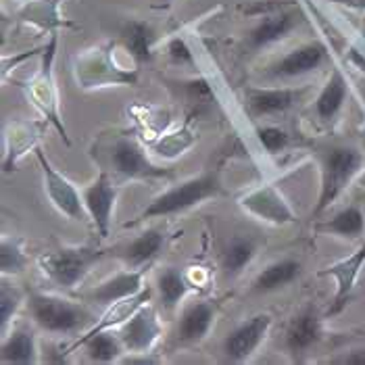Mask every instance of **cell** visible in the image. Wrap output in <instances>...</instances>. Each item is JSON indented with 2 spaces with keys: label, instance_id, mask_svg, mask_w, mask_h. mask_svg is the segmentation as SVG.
Listing matches in <instances>:
<instances>
[{
  "label": "cell",
  "instance_id": "cell-36",
  "mask_svg": "<svg viewBox=\"0 0 365 365\" xmlns=\"http://www.w3.org/2000/svg\"><path fill=\"white\" fill-rule=\"evenodd\" d=\"M184 88L188 90L190 98H195L198 103L213 101V88H211V84L205 78H192V80L184 82Z\"/></svg>",
  "mask_w": 365,
  "mask_h": 365
},
{
  "label": "cell",
  "instance_id": "cell-28",
  "mask_svg": "<svg viewBox=\"0 0 365 365\" xmlns=\"http://www.w3.org/2000/svg\"><path fill=\"white\" fill-rule=\"evenodd\" d=\"M155 290L159 294L161 307L171 313L175 307H180V303L186 299V294H190L195 290V286H192V282L188 280V276L184 274V269L163 267L157 274Z\"/></svg>",
  "mask_w": 365,
  "mask_h": 365
},
{
  "label": "cell",
  "instance_id": "cell-1",
  "mask_svg": "<svg viewBox=\"0 0 365 365\" xmlns=\"http://www.w3.org/2000/svg\"><path fill=\"white\" fill-rule=\"evenodd\" d=\"M28 313L36 328L53 336H76L84 334L98 319L82 303L69 299L46 294V292H28Z\"/></svg>",
  "mask_w": 365,
  "mask_h": 365
},
{
  "label": "cell",
  "instance_id": "cell-31",
  "mask_svg": "<svg viewBox=\"0 0 365 365\" xmlns=\"http://www.w3.org/2000/svg\"><path fill=\"white\" fill-rule=\"evenodd\" d=\"M29 257L26 253L24 240L17 236H2L0 240V272L2 278L19 276L28 269Z\"/></svg>",
  "mask_w": 365,
  "mask_h": 365
},
{
  "label": "cell",
  "instance_id": "cell-39",
  "mask_svg": "<svg viewBox=\"0 0 365 365\" xmlns=\"http://www.w3.org/2000/svg\"><path fill=\"white\" fill-rule=\"evenodd\" d=\"M359 186H361V188H365V168H364V171H361V175H359Z\"/></svg>",
  "mask_w": 365,
  "mask_h": 365
},
{
  "label": "cell",
  "instance_id": "cell-34",
  "mask_svg": "<svg viewBox=\"0 0 365 365\" xmlns=\"http://www.w3.org/2000/svg\"><path fill=\"white\" fill-rule=\"evenodd\" d=\"M257 138L269 155L280 153L290 144V134L286 130L278 128V125H259L257 128Z\"/></svg>",
  "mask_w": 365,
  "mask_h": 365
},
{
  "label": "cell",
  "instance_id": "cell-13",
  "mask_svg": "<svg viewBox=\"0 0 365 365\" xmlns=\"http://www.w3.org/2000/svg\"><path fill=\"white\" fill-rule=\"evenodd\" d=\"M111 165L115 173L130 178V180H155L165 178L169 171L161 165H155L144 148L132 138H119L111 148Z\"/></svg>",
  "mask_w": 365,
  "mask_h": 365
},
{
  "label": "cell",
  "instance_id": "cell-21",
  "mask_svg": "<svg viewBox=\"0 0 365 365\" xmlns=\"http://www.w3.org/2000/svg\"><path fill=\"white\" fill-rule=\"evenodd\" d=\"M215 317H217V309L211 301L197 299V301L188 303L178 322V340L186 342V344L200 342L202 338L209 336V332L215 324Z\"/></svg>",
  "mask_w": 365,
  "mask_h": 365
},
{
  "label": "cell",
  "instance_id": "cell-9",
  "mask_svg": "<svg viewBox=\"0 0 365 365\" xmlns=\"http://www.w3.org/2000/svg\"><path fill=\"white\" fill-rule=\"evenodd\" d=\"M328 61H330L328 46L319 40H311V42H303L297 48L288 51L280 58H276L265 69V78L272 82L303 78V76H309V73H315L317 69H322Z\"/></svg>",
  "mask_w": 365,
  "mask_h": 365
},
{
  "label": "cell",
  "instance_id": "cell-3",
  "mask_svg": "<svg viewBox=\"0 0 365 365\" xmlns=\"http://www.w3.org/2000/svg\"><path fill=\"white\" fill-rule=\"evenodd\" d=\"M222 192V182L215 171H205L200 175L188 178L175 186L168 188L159 197H155L144 209L142 213L134 220V224H140L146 220H161L169 215L184 213L192 207L202 205L209 198H215Z\"/></svg>",
  "mask_w": 365,
  "mask_h": 365
},
{
  "label": "cell",
  "instance_id": "cell-2",
  "mask_svg": "<svg viewBox=\"0 0 365 365\" xmlns=\"http://www.w3.org/2000/svg\"><path fill=\"white\" fill-rule=\"evenodd\" d=\"M365 159L364 155L353 146H330L319 157L322 182H319V197L313 207V217L324 215L342 192L351 186L355 178L361 175Z\"/></svg>",
  "mask_w": 365,
  "mask_h": 365
},
{
  "label": "cell",
  "instance_id": "cell-35",
  "mask_svg": "<svg viewBox=\"0 0 365 365\" xmlns=\"http://www.w3.org/2000/svg\"><path fill=\"white\" fill-rule=\"evenodd\" d=\"M165 53H168L169 61L173 65H180V67H195L197 65V58H195V53L192 48L188 46V42L180 36L171 38L165 46Z\"/></svg>",
  "mask_w": 365,
  "mask_h": 365
},
{
  "label": "cell",
  "instance_id": "cell-11",
  "mask_svg": "<svg viewBox=\"0 0 365 365\" xmlns=\"http://www.w3.org/2000/svg\"><path fill=\"white\" fill-rule=\"evenodd\" d=\"M324 336V319L319 309L309 303L288 322L284 344L292 364H305L311 349Z\"/></svg>",
  "mask_w": 365,
  "mask_h": 365
},
{
  "label": "cell",
  "instance_id": "cell-38",
  "mask_svg": "<svg viewBox=\"0 0 365 365\" xmlns=\"http://www.w3.org/2000/svg\"><path fill=\"white\" fill-rule=\"evenodd\" d=\"M171 4H173V0H150L153 9H168Z\"/></svg>",
  "mask_w": 365,
  "mask_h": 365
},
{
  "label": "cell",
  "instance_id": "cell-25",
  "mask_svg": "<svg viewBox=\"0 0 365 365\" xmlns=\"http://www.w3.org/2000/svg\"><path fill=\"white\" fill-rule=\"evenodd\" d=\"M349 98V84L342 76L340 69H334L328 78V82L319 90L315 103H313V111L315 117L322 123H332L336 121V117L342 111L344 103Z\"/></svg>",
  "mask_w": 365,
  "mask_h": 365
},
{
  "label": "cell",
  "instance_id": "cell-19",
  "mask_svg": "<svg viewBox=\"0 0 365 365\" xmlns=\"http://www.w3.org/2000/svg\"><path fill=\"white\" fill-rule=\"evenodd\" d=\"M303 90L301 88H251L247 92V109L253 117H272L292 109Z\"/></svg>",
  "mask_w": 365,
  "mask_h": 365
},
{
  "label": "cell",
  "instance_id": "cell-20",
  "mask_svg": "<svg viewBox=\"0 0 365 365\" xmlns=\"http://www.w3.org/2000/svg\"><path fill=\"white\" fill-rule=\"evenodd\" d=\"M0 361L4 365H34L40 364V349L34 328L19 324L2 336Z\"/></svg>",
  "mask_w": 365,
  "mask_h": 365
},
{
  "label": "cell",
  "instance_id": "cell-22",
  "mask_svg": "<svg viewBox=\"0 0 365 365\" xmlns=\"http://www.w3.org/2000/svg\"><path fill=\"white\" fill-rule=\"evenodd\" d=\"M165 240H168L165 227H148L119 251V259L130 269H142L150 265L153 259H157V255L163 251Z\"/></svg>",
  "mask_w": 365,
  "mask_h": 365
},
{
  "label": "cell",
  "instance_id": "cell-30",
  "mask_svg": "<svg viewBox=\"0 0 365 365\" xmlns=\"http://www.w3.org/2000/svg\"><path fill=\"white\" fill-rule=\"evenodd\" d=\"M78 349H84L86 359L90 364H117L121 361V357L128 353L123 342H121V336L115 334L113 330H107V332H98L94 336L86 338L78 344ZM76 349V351H78Z\"/></svg>",
  "mask_w": 365,
  "mask_h": 365
},
{
  "label": "cell",
  "instance_id": "cell-18",
  "mask_svg": "<svg viewBox=\"0 0 365 365\" xmlns=\"http://www.w3.org/2000/svg\"><path fill=\"white\" fill-rule=\"evenodd\" d=\"M144 278H146V267H142V269H130L128 267L125 272H119V274L107 278L105 282H101L94 290H90L88 299L92 303H96V305L109 307V305L121 301V299L138 294L142 288L146 286Z\"/></svg>",
  "mask_w": 365,
  "mask_h": 365
},
{
  "label": "cell",
  "instance_id": "cell-16",
  "mask_svg": "<svg viewBox=\"0 0 365 365\" xmlns=\"http://www.w3.org/2000/svg\"><path fill=\"white\" fill-rule=\"evenodd\" d=\"M364 265L365 242L351 257H346V259H342V261H338L334 265H330V267L319 272V276H328V278H332V280L336 282V292H334V301H332V307H330V315H336V313H340L349 305Z\"/></svg>",
  "mask_w": 365,
  "mask_h": 365
},
{
  "label": "cell",
  "instance_id": "cell-33",
  "mask_svg": "<svg viewBox=\"0 0 365 365\" xmlns=\"http://www.w3.org/2000/svg\"><path fill=\"white\" fill-rule=\"evenodd\" d=\"M56 0H34L28 2L21 11V19L38 24L40 28L51 29L61 26L58 21V13H56Z\"/></svg>",
  "mask_w": 365,
  "mask_h": 365
},
{
  "label": "cell",
  "instance_id": "cell-27",
  "mask_svg": "<svg viewBox=\"0 0 365 365\" xmlns=\"http://www.w3.org/2000/svg\"><path fill=\"white\" fill-rule=\"evenodd\" d=\"M40 138V130L38 125L28 123V121H19L15 125H11L9 132H4V157H2V171L11 173L15 171L17 161L28 153L29 148L36 146V142Z\"/></svg>",
  "mask_w": 365,
  "mask_h": 365
},
{
  "label": "cell",
  "instance_id": "cell-12",
  "mask_svg": "<svg viewBox=\"0 0 365 365\" xmlns=\"http://www.w3.org/2000/svg\"><path fill=\"white\" fill-rule=\"evenodd\" d=\"M82 197H84L88 217L96 227L98 236L107 238L111 232L113 211H115V202H117V186L113 184L109 173L107 171L98 173V178L94 182H90L82 190Z\"/></svg>",
  "mask_w": 365,
  "mask_h": 365
},
{
  "label": "cell",
  "instance_id": "cell-6",
  "mask_svg": "<svg viewBox=\"0 0 365 365\" xmlns=\"http://www.w3.org/2000/svg\"><path fill=\"white\" fill-rule=\"evenodd\" d=\"M78 82L82 88H105V86H136L138 71L136 69H121L113 61L111 46H101L88 51L78 58Z\"/></svg>",
  "mask_w": 365,
  "mask_h": 365
},
{
  "label": "cell",
  "instance_id": "cell-37",
  "mask_svg": "<svg viewBox=\"0 0 365 365\" xmlns=\"http://www.w3.org/2000/svg\"><path fill=\"white\" fill-rule=\"evenodd\" d=\"M330 364L334 365H365V346H357V349H349L338 353L336 357L330 359Z\"/></svg>",
  "mask_w": 365,
  "mask_h": 365
},
{
  "label": "cell",
  "instance_id": "cell-4",
  "mask_svg": "<svg viewBox=\"0 0 365 365\" xmlns=\"http://www.w3.org/2000/svg\"><path fill=\"white\" fill-rule=\"evenodd\" d=\"M105 251L94 247H63L40 257V269L61 290H73L105 259Z\"/></svg>",
  "mask_w": 365,
  "mask_h": 365
},
{
  "label": "cell",
  "instance_id": "cell-29",
  "mask_svg": "<svg viewBox=\"0 0 365 365\" xmlns=\"http://www.w3.org/2000/svg\"><path fill=\"white\" fill-rule=\"evenodd\" d=\"M319 234H330L344 240H357L365 234V213L359 205H346L336 211L330 220L315 227Z\"/></svg>",
  "mask_w": 365,
  "mask_h": 365
},
{
  "label": "cell",
  "instance_id": "cell-23",
  "mask_svg": "<svg viewBox=\"0 0 365 365\" xmlns=\"http://www.w3.org/2000/svg\"><path fill=\"white\" fill-rule=\"evenodd\" d=\"M119 42L136 63H148L153 58V46L157 42V34L148 21L130 17L119 28Z\"/></svg>",
  "mask_w": 365,
  "mask_h": 365
},
{
  "label": "cell",
  "instance_id": "cell-14",
  "mask_svg": "<svg viewBox=\"0 0 365 365\" xmlns=\"http://www.w3.org/2000/svg\"><path fill=\"white\" fill-rule=\"evenodd\" d=\"M119 336L128 353H148L163 336V326L157 309L148 303L138 309L121 328Z\"/></svg>",
  "mask_w": 365,
  "mask_h": 365
},
{
  "label": "cell",
  "instance_id": "cell-15",
  "mask_svg": "<svg viewBox=\"0 0 365 365\" xmlns=\"http://www.w3.org/2000/svg\"><path fill=\"white\" fill-rule=\"evenodd\" d=\"M240 207L253 215L261 222H267V224L274 225H286L294 222V211L292 207L288 205V200L282 197V192L272 186V184H265V186H259L251 190L249 195L240 198Z\"/></svg>",
  "mask_w": 365,
  "mask_h": 365
},
{
  "label": "cell",
  "instance_id": "cell-8",
  "mask_svg": "<svg viewBox=\"0 0 365 365\" xmlns=\"http://www.w3.org/2000/svg\"><path fill=\"white\" fill-rule=\"evenodd\" d=\"M36 157L42 169V180H44V192L48 200L53 202L58 213H63L65 217H69L71 222L84 224L88 222V211H86L84 197L82 192L61 173L53 168V163L46 159V155L42 153V148H36Z\"/></svg>",
  "mask_w": 365,
  "mask_h": 365
},
{
  "label": "cell",
  "instance_id": "cell-10",
  "mask_svg": "<svg viewBox=\"0 0 365 365\" xmlns=\"http://www.w3.org/2000/svg\"><path fill=\"white\" fill-rule=\"evenodd\" d=\"M301 24H303V15L297 4H290L276 13L263 15V17H259V21L253 28L249 29L242 48H245V53L249 51V55L261 53L282 40H286Z\"/></svg>",
  "mask_w": 365,
  "mask_h": 365
},
{
  "label": "cell",
  "instance_id": "cell-5",
  "mask_svg": "<svg viewBox=\"0 0 365 365\" xmlns=\"http://www.w3.org/2000/svg\"><path fill=\"white\" fill-rule=\"evenodd\" d=\"M56 46H58V34L53 31L51 40L42 46V63H40V71L38 76L31 80L29 84V96L34 101V105L42 111L46 117V121H51L55 125V130L61 134V138L69 146V136L67 130L63 125V119L58 115V94H56L55 76H53V65H55Z\"/></svg>",
  "mask_w": 365,
  "mask_h": 365
},
{
  "label": "cell",
  "instance_id": "cell-17",
  "mask_svg": "<svg viewBox=\"0 0 365 365\" xmlns=\"http://www.w3.org/2000/svg\"><path fill=\"white\" fill-rule=\"evenodd\" d=\"M153 292H155V290H153L150 286H144L138 294L128 297V299H121V301L109 305V307L105 309V313L92 324V328H88L84 334L69 346V355L76 353L78 344H80L82 340H86V338L94 336V334H98V332H107V330H119L136 311L142 309L144 305H148V303L153 301Z\"/></svg>",
  "mask_w": 365,
  "mask_h": 365
},
{
  "label": "cell",
  "instance_id": "cell-26",
  "mask_svg": "<svg viewBox=\"0 0 365 365\" xmlns=\"http://www.w3.org/2000/svg\"><path fill=\"white\" fill-rule=\"evenodd\" d=\"M259 247H261L259 240L253 236L238 234L230 238L222 251V272L225 278L240 276L253 263V259L259 253Z\"/></svg>",
  "mask_w": 365,
  "mask_h": 365
},
{
  "label": "cell",
  "instance_id": "cell-32",
  "mask_svg": "<svg viewBox=\"0 0 365 365\" xmlns=\"http://www.w3.org/2000/svg\"><path fill=\"white\" fill-rule=\"evenodd\" d=\"M26 301H28V294L24 290L9 284L6 278L2 280L0 284V330H2V336L9 332V324L13 322V317L17 315V311Z\"/></svg>",
  "mask_w": 365,
  "mask_h": 365
},
{
  "label": "cell",
  "instance_id": "cell-7",
  "mask_svg": "<svg viewBox=\"0 0 365 365\" xmlns=\"http://www.w3.org/2000/svg\"><path fill=\"white\" fill-rule=\"evenodd\" d=\"M272 324L274 317L269 313H255L230 330L222 344L225 364H247L267 340Z\"/></svg>",
  "mask_w": 365,
  "mask_h": 365
},
{
  "label": "cell",
  "instance_id": "cell-24",
  "mask_svg": "<svg viewBox=\"0 0 365 365\" xmlns=\"http://www.w3.org/2000/svg\"><path fill=\"white\" fill-rule=\"evenodd\" d=\"M301 276V261L292 259V257H284L278 261H272L267 267H263L257 278L253 280L255 294H269V292H278L288 288L292 282L299 280Z\"/></svg>",
  "mask_w": 365,
  "mask_h": 365
}]
</instances>
